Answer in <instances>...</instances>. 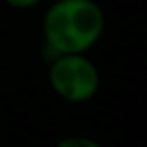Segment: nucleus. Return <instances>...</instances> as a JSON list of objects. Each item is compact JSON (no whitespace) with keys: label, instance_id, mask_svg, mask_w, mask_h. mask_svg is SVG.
Wrapping results in <instances>:
<instances>
[{"label":"nucleus","instance_id":"1","mask_svg":"<svg viewBox=\"0 0 147 147\" xmlns=\"http://www.w3.org/2000/svg\"><path fill=\"white\" fill-rule=\"evenodd\" d=\"M106 26L95 0H56L43 15V41L56 54H84L100 41Z\"/></svg>","mask_w":147,"mask_h":147},{"label":"nucleus","instance_id":"2","mask_svg":"<svg viewBox=\"0 0 147 147\" xmlns=\"http://www.w3.org/2000/svg\"><path fill=\"white\" fill-rule=\"evenodd\" d=\"M48 78L56 95L71 104L89 102L100 89V71L84 54H56L50 61Z\"/></svg>","mask_w":147,"mask_h":147},{"label":"nucleus","instance_id":"3","mask_svg":"<svg viewBox=\"0 0 147 147\" xmlns=\"http://www.w3.org/2000/svg\"><path fill=\"white\" fill-rule=\"evenodd\" d=\"M54 147H102V145L89 136H65Z\"/></svg>","mask_w":147,"mask_h":147},{"label":"nucleus","instance_id":"4","mask_svg":"<svg viewBox=\"0 0 147 147\" xmlns=\"http://www.w3.org/2000/svg\"><path fill=\"white\" fill-rule=\"evenodd\" d=\"M9 7H15V9H30V7L39 5L41 0H5Z\"/></svg>","mask_w":147,"mask_h":147}]
</instances>
